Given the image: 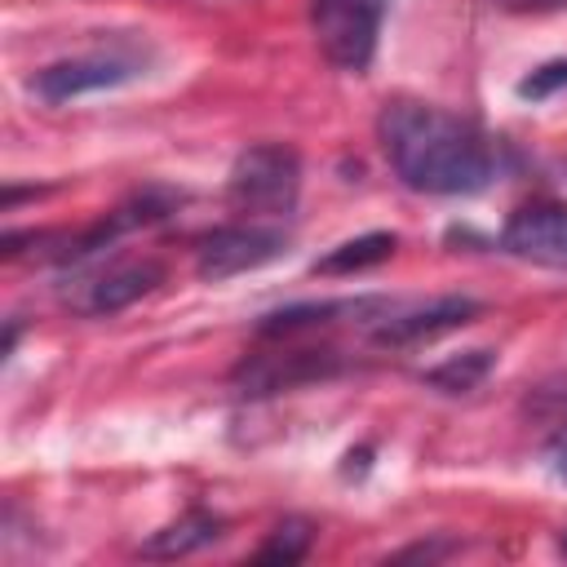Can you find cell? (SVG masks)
<instances>
[{"mask_svg":"<svg viewBox=\"0 0 567 567\" xmlns=\"http://www.w3.org/2000/svg\"><path fill=\"white\" fill-rule=\"evenodd\" d=\"M377 137L399 182L421 195H474L496 177V155L478 124L434 102H385L377 115Z\"/></svg>","mask_w":567,"mask_h":567,"instance_id":"cell-1","label":"cell"},{"mask_svg":"<svg viewBox=\"0 0 567 567\" xmlns=\"http://www.w3.org/2000/svg\"><path fill=\"white\" fill-rule=\"evenodd\" d=\"M301 195V155L284 142H257L235 155L226 199L252 217H288Z\"/></svg>","mask_w":567,"mask_h":567,"instance_id":"cell-2","label":"cell"},{"mask_svg":"<svg viewBox=\"0 0 567 567\" xmlns=\"http://www.w3.org/2000/svg\"><path fill=\"white\" fill-rule=\"evenodd\" d=\"M390 0H310V27L319 53L350 75H363L381 44V22Z\"/></svg>","mask_w":567,"mask_h":567,"instance_id":"cell-3","label":"cell"},{"mask_svg":"<svg viewBox=\"0 0 567 567\" xmlns=\"http://www.w3.org/2000/svg\"><path fill=\"white\" fill-rule=\"evenodd\" d=\"M137 75H146V53H137V49H97V53H80V58H62V62L40 66L31 75V93L49 106H62V102H75L84 93L133 84Z\"/></svg>","mask_w":567,"mask_h":567,"instance_id":"cell-4","label":"cell"},{"mask_svg":"<svg viewBox=\"0 0 567 567\" xmlns=\"http://www.w3.org/2000/svg\"><path fill=\"white\" fill-rule=\"evenodd\" d=\"M346 372V354L332 346H292V350H261V354H244L230 372V385L248 399L261 394H284L297 385H315Z\"/></svg>","mask_w":567,"mask_h":567,"instance_id":"cell-5","label":"cell"},{"mask_svg":"<svg viewBox=\"0 0 567 567\" xmlns=\"http://www.w3.org/2000/svg\"><path fill=\"white\" fill-rule=\"evenodd\" d=\"M288 252V230L270 226V221H235V226H217L199 239L195 248V275L208 284L235 279L244 270H257L275 257Z\"/></svg>","mask_w":567,"mask_h":567,"instance_id":"cell-6","label":"cell"},{"mask_svg":"<svg viewBox=\"0 0 567 567\" xmlns=\"http://www.w3.org/2000/svg\"><path fill=\"white\" fill-rule=\"evenodd\" d=\"M483 315V301L470 297V292H443V297H430V301H394L372 328V346H416V341H434L443 332H456L465 323H474Z\"/></svg>","mask_w":567,"mask_h":567,"instance_id":"cell-7","label":"cell"},{"mask_svg":"<svg viewBox=\"0 0 567 567\" xmlns=\"http://www.w3.org/2000/svg\"><path fill=\"white\" fill-rule=\"evenodd\" d=\"M71 288H62V301L80 315H120L128 310L133 301L151 297L159 284H164V266L151 261V257H133V261H111V266H97L80 279H66Z\"/></svg>","mask_w":567,"mask_h":567,"instance_id":"cell-8","label":"cell"},{"mask_svg":"<svg viewBox=\"0 0 567 567\" xmlns=\"http://www.w3.org/2000/svg\"><path fill=\"white\" fill-rule=\"evenodd\" d=\"M501 248L518 261L567 270V204L558 199H532L518 213H509L501 230Z\"/></svg>","mask_w":567,"mask_h":567,"instance_id":"cell-9","label":"cell"},{"mask_svg":"<svg viewBox=\"0 0 567 567\" xmlns=\"http://www.w3.org/2000/svg\"><path fill=\"white\" fill-rule=\"evenodd\" d=\"M394 301L390 297H337V301H292L284 310H270L261 315L257 323V337H297V332H310V328H328V323H359V328H372Z\"/></svg>","mask_w":567,"mask_h":567,"instance_id":"cell-10","label":"cell"},{"mask_svg":"<svg viewBox=\"0 0 567 567\" xmlns=\"http://www.w3.org/2000/svg\"><path fill=\"white\" fill-rule=\"evenodd\" d=\"M217 536H221V518H217V514H208V509H186L177 523L151 532V536L142 540V554H146V558H186V554L213 545Z\"/></svg>","mask_w":567,"mask_h":567,"instance_id":"cell-11","label":"cell"},{"mask_svg":"<svg viewBox=\"0 0 567 567\" xmlns=\"http://www.w3.org/2000/svg\"><path fill=\"white\" fill-rule=\"evenodd\" d=\"M492 368H496V350L478 346V350H461V354H447L443 363L425 368L421 385H430L439 394H470L492 377Z\"/></svg>","mask_w":567,"mask_h":567,"instance_id":"cell-12","label":"cell"},{"mask_svg":"<svg viewBox=\"0 0 567 567\" xmlns=\"http://www.w3.org/2000/svg\"><path fill=\"white\" fill-rule=\"evenodd\" d=\"M394 248H399V239L390 230H368V235H354V239L337 244L332 252H323L315 261V275H354V270H368V266L390 261Z\"/></svg>","mask_w":567,"mask_h":567,"instance_id":"cell-13","label":"cell"},{"mask_svg":"<svg viewBox=\"0 0 567 567\" xmlns=\"http://www.w3.org/2000/svg\"><path fill=\"white\" fill-rule=\"evenodd\" d=\"M310 540H315V532H310L306 518H284V523L270 532V540L257 549V558H261V563H297V558H306Z\"/></svg>","mask_w":567,"mask_h":567,"instance_id":"cell-14","label":"cell"},{"mask_svg":"<svg viewBox=\"0 0 567 567\" xmlns=\"http://www.w3.org/2000/svg\"><path fill=\"white\" fill-rule=\"evenodd\" d=\"M563 89H567V58L540 62L536 71H527V75L518 80V97H523V102H545V97H554V93H563Z\"/></svg>","mask_w":567,"mask_h":567,"instance_id":"cell-15","label":"cell"},{"mask_svg":"<svg viewBox=\"0 0 567 567\" xmlns=\"http://www.w3.org/2000/svg\"><path fill=\"white\" fill-rule=\"evenodd\" d=\"M501 13H532V18H540V13H563L567 9V0H492Z\"/></svg>","mask_w":567,"mask_h":567,"instance_id":"cell-16","label":"cell"},{"mask_svg":"<svg viewBox=\"0 0 567 567\" xmlns=\"http://www.w3.org/2000/svg\"><path fill=\"white\" fill-rule=\"evenodd\" d=\"M545 461H549V474H554L558 483H567V421H563V430H554V439L545 443Z\"/></svg>","mask_w":567,"mask_h":567,"instance_id":"cell-17","label":"cell"},{"mask_svg":"<svg viewBox=\"0 0 567 567\" xmlns=\"http://www.w3.org/2000/svg\"><path fill=\"white\" fill-rule=\"evenodd\" d=\"M456 549V540H421V545H408V549H399V558H443V554H452Z\"/></svg>","mask_w":567,"mask_h":567,"instance_id":"cell-18","label":"cell"},{"mask_svg":"<svg viewBox=\"0 0 567 567\" xmlns=\"http://www.w3.org/2000/svg\"><path fill=\"white\" fill-rule=\"evenodd\" d=\"M558 549H563V554H567V536H563V540H558Z\"/></svg>","mask_w":567,"mask_h":567,"instance_id":"cell-19","label":"cell"}]
</instances>
